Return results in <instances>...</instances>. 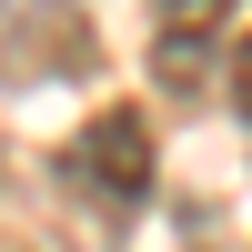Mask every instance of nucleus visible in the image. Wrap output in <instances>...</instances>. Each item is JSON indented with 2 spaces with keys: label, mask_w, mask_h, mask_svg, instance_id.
Instances as JSON below:
<instances>
[{
  "label": "nucleus",
  "mask_w": 252,
  "mask_h": 252,
  "mask_svg": "<svg viewBox=\"0 0 252 252\" xmlns=\"http://www.w3.org/2000/svg\"><path fill=\"white\" fill-rule=\"evenodd\" d=\"M61 182H71V202L91 222H131L152 202V121L141 111H91L71 131V152H61Z\"/></svg>",
  "instance_id": "f257e3e1"
},
{
  "label": "nucleus",
  "mask_w": 252,
  "mask_h": 252,
  "mask_svg": "<svg viewBox=\"0 0 252 252\" xmlns=\"http://www.w3.org/2000/svg\"><path fill=\"white\" fill-rule=\"evenodd\" d=\"M91 51V0H0V91L71 81Z\"/></svg>",
  "instance_id": "f03ea898"
},
{
  "label": "nucleus",
  "mask_w": 252,
  "mask_h": 252,
  "mask_svg": "<svg viewBox=\"0 0 252 252\" xmlns=\"http://www.w3.org/2000/svg\"><path fill=\"white\" fill-rule=\"evenodd\" d=\"M222 51H232V0H152V71L172 101H192Z\"/></svg>",
  "instance_id": "7ed1b4c3"
},
{
  "label": "nucleus",
  "mask_w": 252,
  "mask_h": 252,
  "mask_svg": "<svg viewBox=\"0 0 252 252\" xmlns=\"http://www.w3.org/2000/svg\"><path fill=\"white\" fill-rule=\"evenodd\" d=\"M232 111L252 121V40H232Z\"/></svg>",
  "instance_id": "20e7f679"
},
{
  "label": "nucleus",
  "mask_w": 252,
  "mask_h": 252,
  "mask_svg": "<svg viewBox=\"0 0 252 252\" xmlns=\"http://www.w3.org/2000/svg\"><path fill=\"white\" fill-rule=\"evenodd\" d=\"M0 252H20V242H0Z\"/></svg>",
  "instance_id": "39448f33"
}]
</instances>
